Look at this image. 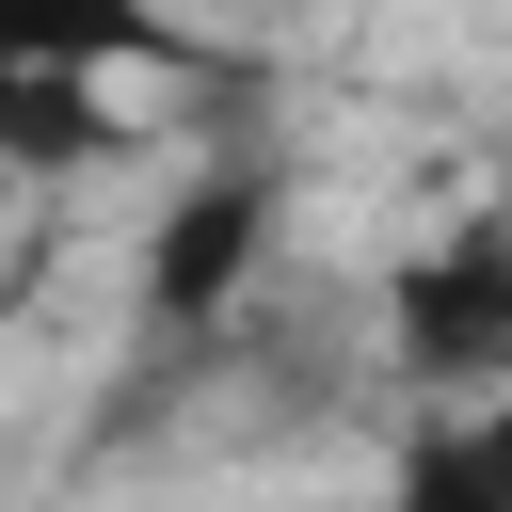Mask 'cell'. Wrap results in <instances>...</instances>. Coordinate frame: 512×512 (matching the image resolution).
<instances>
[{
    "label": "cell",
    "instance_id": "5b68a950",
    "mask_svg": "<svg viewBox=\"0 0 512 512\" xmlns=\"http://www.w3.org/2000/svg\"><path fill=\"white\" fill-rule=\"evenodd\" d=\"M128 128H112V80H0V192H32V176H80V160H112Z\"/></svg>",
    "mask_w": 512,
    "mask_h": 512
},
{
    "label": "cell",
    "instance_id": "8992f818",
    "mask_svg": "<svg viewBox=\"0 0 512 512\" xmlns=\"http://www.w3.org/2000/svg\"><path fill=\"white\" fill-rule=\"evenodd\" d=\"M16 288H32V256H16V192H0V304H16Z\"/></svg>",
    "mask_w": 512,
    "mask_h": 512
},
{
    "label": "cell",
    "instance_id": "7a4b0ae2",
    "mask_svg": "<svg viewBox=\"0 0 512 512\" xmlns=\"http://www.w3.org/2000/svg\"><path fill=\"white\" fill-rule=\"evenodd\" d=\"M272 224H288V192H272V160H208L176 208H160V240H144V336H224L240 304H256V272H272Z\"/></svg>",
    "mask_w": 512,
    "mask_h": 512
},
{
    "label": "cell",
    "instance_id": "277c9868",
    "mask_svg": "<svg viewBox=\"0 0 512 512\" xmlns=\"http://www.w3.org/2000/svg\"><path fill=\"white\" fill-rule=\"evenodd\" d=\"M384 512H512V384L416 400L400 448H384Z\"/></svg>",
    "mask_w": 512,
    "mask_h": 512
},
{
    "label": "cell",
    "instance_id": "6da1fadb",
    "mask_svg": "<svg viewBox=\"0 0 512 512\" xmlns=\"http://www.w3.org/2000/svg\"><path fill=\"white\" fill-rule=\"evenodd\" d=\"M384 368H400L416 400L512 384V208H480V224L384 256Z\"/></svg>",
    "mask_w": 512,
    "mask_h": 512
},
{
    "label": "cell",
    "instance_id": "3957f363",
    "mask_svg": "<svg viewBox=\"0 0 512 512\" xmlns=\"http://www.w3.org/2000/svg\"><path fill=\"white\" fill-rule=\"evenodd\" d=\"M224 80V48L176 16V0H0V80Z\"/></svg>",
    "mask_w": 512,
    "mask_h": 512
}]
</instances>
